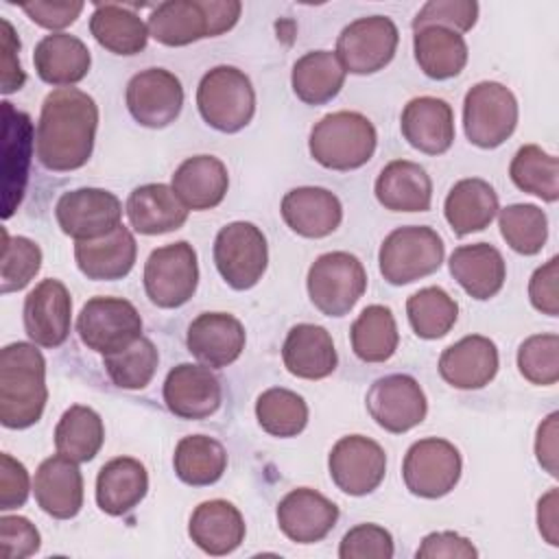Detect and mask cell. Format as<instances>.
<instances>
[{
	"instance_id": "cell-1",
	"label": "cell",
	"mask_w": 559,
	"mask_h": 559,
	"mask_svg": "<svg viewBox=\"0 0 559 559\" xmlns=\"http://www.w3.org/2000/svg\"><path fill=\"white\" fill-rule=\"evenodd\" d=\"M98 127L96 100L76 87L52 90L39 111L35 131V155L52 173L76 170L94 151Z\"/></svg>"
},
{
	"instance_id": "cell-2",
	"label": "cell",
	"mask_w": 559,
	"mask_h": 559,
	"mask_svg": "<svg viewBox=\"0 0 559 559\" xmlns=\"http://www.w3.org/2000/svg\"><path fill=\"white\" fill-rule=\"evenodd\" d=\"M35 343H9L0 352V421L24 430L39 421L46 400V360Z\"/></svg>"
},
{
	"instance_id": "cell-3",
	"label": "cell",
	"mask_w": 559,
	"mask_h": 559,
	"mask_svg": "<svg viewBox=\"0 0 559 559\" xmlns=\"http://www.w3.org/2000/svg\"><path fill=\"white\" fill-rule=\"evenodd\" d=\"M378 144L371 120L358 111H334L323 116L310 131L308 148L317 164L330 170H356L365 166Z\"/></svg>"
},
{
	"instance_id": "cell-4",
	"label": "cell",
	"mask_w": 559,
	"mask_h": 559,
	"mask_svg": "<svg viewBox=\"0 0 559 559\" xmlns=\"http://www.w3.org/2000/svg\"><path fill=\"white\" fill-rule=\"evenodd\" d=\"M201 118L221 133L245 129L255 114V92L249 76L234 66H216L197 87Z\"/></svg>"
},
{
	"instance_id": "cell-5",
	"label": "cell",
	"mask_w": 559,
	"mask_h": 559,
	"mask_svg": "<svg viewBox=\"0 0 559 559\" xmlns=\"http://www.w3.org/2000/svg\"><path fill=\"white\" fill-rule=\"evenodd\" d=\"M443 240L428 225H406L393 229L380 245L378 264L382 277L393 286H404L432 275L443 262Z\"/></svg>"
},
{
	"instance_id": "cell-6",
	"label": "cell",
	"mask_w": 559,
	"mask_h": 559,
	"mask_svg": "<svg viewBox=\"0 0 559 559\" xmlns=\"http://www.w3.org/2000/svg\"><path fill=\"white\" fill-rule=\"evenodd\" d=\"M308 295L312 306L325 317L347 314L367 290L362 262L347 251L319 255L308 269Z\"/></svg>"
},
{
	"instance_id": "cell-7",
	"label": "cell",
	"mask_w": 559,
	"mask_h": 559,
	"mask_svg": "<svg viewBox=\"0 0 559 559\" xmlns=\"http://www.w3.org/2000/svg\"><path fill=\"white\" fill-rule=\"evenodd\" d=\"M518 124V100L498 81H480L465 94L463 129L478 148H496L511 138Z\"/></svg>"
},
{
	"instance_id": "cell-8",
	"label": "cell",
	"mask_w": 559,
	"mask_h": 559,
	"mask_svg": "<svg viewBox=\"0 0 559 559\" xmlns=\"http://www.w3.org/2000/svg\"><path fill=\"white\" fill-rule=\"evenodd\" d=\"M214 264L234 290L253 288L269 264V247L260 227L234 221L221 227L214 238Z\"/></svg>"
},
{
	"instance_id": "cell-9",
	"label": "cell",
	"mask_w": 559,
	"mask_h": 559,
	"mask_svg": "<svg viewBox=\"0 0 559 559\" xmlns=\"http://www.w3.org/2000/svg\"><path fill=\"white\" fill-rule=\"evenodd\" d=\"M144 290L157 308H179L188 304L199 284L197 251L179 240L151 251L144 264Z\"/></svg>"
},
{
	"instance_id": "cell-10",
	"label": "cell",
	"mask_w": 559,
	"mask_h": 559,
	"mask_svg": "<svg viewBox=\"0 0 559 559\" xmlns=\"http://www.w3.org/2000/svg\"><path fill=\"white\" fill-rule=\"evenodd\" d=\"M76 332L87 349L107 356L142 336V317L122 297H92L79 312Z\"/></svg>"
},
{
	"instance_id": "cell-11",
	"label": "cell",
	"mask_w": 559,
	"mask_h": 559,
	"mask_svg": "<svg viewBox=\"0 0 559 559\" xmlns=\"http://www.w3.org/2000/svg\"><path fill=\"white\" fill-rule=\"evenodd\" d=\"M461 469L463 461L454 443L439 437H428L415 441L406 450L402 478L413 496L435 500L448 496L456 487Z\"/></svg>"
},
{
	"instance_id": "cell-12",
	"label": "cell",
	"mask_w": 559,
	"mask_h": 559,
	"mask_svg": "<svg viewBox=\"0 0 559 559\" xmlns=\"http://www.w3.org/2000/svg\"><path fill=\"white\" fill-rule=\"evenodd\" d=\"M400 41L397 26L386 15H369L349 22L338 39L334 55L349 74H373L391 63Z\"/></svg>"
},
{
	"instance_id": "cell-13",
	"label": "cell",
	"mask_w": 559,
	"mask_h": 559,
	"mask_svg": "<svg viewBox=\"0 0 559 559\" xmlns=\"http://www.w3.org/2000/svg\"><path fill=\"white\" fill-rule=\"evenodd\" d=\"M55 216L66 236L74 240H96L120 225L122 203L109 190L76 188L59 197Z\"/></svg>"
},
{
	"instance_id": "cell-14",
	"label": "cell",
	"mask_w": 559,
	"mask_h": 559,
	"mask_svg": "<svg viewBox=\"0 0 559 559\" xmlns=\"http://www.w3.org/2000/svg\"><path fill=\"white\" fill-rule=\"evenodd\" d=\"M371 419L386 432L402 435L426 419V393L413 376L391 373L378 378L365 397Z\"/></svg>"
},
{
	"instance_id": "cell-15",
	"label": "cell",
	"mask_w": 559,
	"mask_h": 559,
	"mask_svg": "<svg viewBox=\"0 0 559 559\" xmlns=\"http://www.w3.org/2000/svg\"><path fill=\"white\" fill-rule=\"evenodd\" d=\"M332 483L349 496H367L386 474V454L380 443L362 435L341 437L328 456Z\"/></svg>"
},
{
	"instance_id": "cell-16",
	"label": "cell",
	"mask_w": 559,
	"mask_h": 559,
	"mask_svg": "<svg viewBox=\"0 0 559 559\" xmlns=\"http://www.w3.org/2000/svg\"><path fill=\"white\" fill-rule=\"evenodd\" d=\"M124 100L138 124L164 129L181 114L183 87L173 72L164 68H148L129 79Z\"/></svg>"
},
{
	"instance_id": "cell-17",
	"label": "cell",
	"mask_w": 559,
	"mask_h": 559,
	"mask_svg": "<svg viewBox=\"0 0 559 559\" xmlns=\"http://www.w3.org/2000/svg\"><path fill=\"white\" fill-rule=\"evenodd\" d=\"M72 323V297L63 282L41 280L24 299V330L31 343L55 349L66 343Z\"/></svg>"
},
{
	"instance_id": "cell-18",
	"label": "cell",
	"mask_w": 559,
	"mask_h": 559,
	"mask_svg": "<svg viewBox=\"0 0 559 559\" xmlns=\"http://www.w3.org/2000/svg\"><path fill=\"white\" fill-rule=\"evenodd\" d=\"M221 400V382L205 365L181 362L164 380V402L175 417L205 419L218 411Z\"/></svg>"
},
{
	"instance_id": "cell-19",
	"label": "cell",
	"mask_w": 559,
	"mask_h": 559,
	"mask_svg": "<svg viewBox=\"0 0 559 559\" xmlns=\"http://www.w3.org/2000/svg\"><path fill=\"white\" fill-rule=\"evenodd\" d=\"M245 328L229 312H201L188 325L190 354L210 369H223L238 360L245 349Z\"/></svg>"
},
{
	"instance_id": "cell-20",
	"label": "cell",
	"mask_w": 559,
	"mask_h": 559,
	"mask_svg": "<svg viewBox=\"0 0 559 559\" xmlns=\"http://www.w3.org/2000/svg\"><path fill=\"white\" fill-rule=\"evenodd\" d=\"M338 520V507L310 487L288 491L277 504L280 531L297 544L321 542Z\"/></svg>"
},
{
	"instance_id": "cell-21",
	"label": "cell",
	"mask_w": 559,
	"mask_h": 559,
	"mask_svg": "<svg viewBox=\"0 0 559 559\" xmlns=\"http://www.w3.org/2000/svg\"><path fill=\"white\" fill-rule=\"evenodd\" d=\"M498 347L483 334H469L445 347L439 356L441 378L463 391L487 386L498 373Z\"/></svg>"
},
{
	"instance_id": "cell-22",
	"label": "cell",
	"mask_w": 559,
	"mask_h": 559,
	"mask_svg": "<svg viewBox=\"0 0 559 559\" xmlns=\"http://www.w3.org/2000/svg\"><path fill=\"white\" fill-rule=\"evenodd\" d=\"M33 493L44 513L57 520L74 518L83 507V476L79 463L59 452L48 456L35 472Z\"/></svg>"
},
{
	"instance_id": "cell-23",
	"label": "cell",
	"mask_w": 559,
	"mask_h": 559,
	"mask_svg": "<svg viewBox=\"0 0 559 559\" xmlns=\"http://www.w3.org/2000/svg\"><path fill=\"white\" fill-rule=\"evenodd\" d=\"M400 129L404 140L426 155H443L454 142V114L443 98L419 96L404 105Z\"/></svg>"
},
{
	"instance_id": "cell-24",
	"label": "cell",
	"mask_w": 559,
	"mask_h": 559,
	"mask_svg": "<svg viewBox=\"0 0 559 559\" xmlns=\"http://www.w3.org/2000/svg\"><path fill=\"white\" fill-rule=\"evenodd\" d=\"M280 212L284 223L304 238H325L343 221L338 197L317 186H301L286 192Z\"/></svg>"
},
{
	"instance_id": "cell-25",
	"label": "cell",
	"mask_w": 559,
	"mask_h": 559,
	"mask_svg": "<svg viewBox=\"0 0 559 559\" xmlns=\"http://www.w3.org/2000/svg\"><path fill=\"white\" fill-rule=\"evenodd\" d=\"M138 245L129 227L118 225L111 234L96 240H76L74 260L87 280L114 282L129 275L135 264Z\"/></svg>"
},
{
	"instance_id": "cell-26",
	"label": "cell",
	"mask_w": 559,
	"mask_h": 559,
	"mask_svg": "<svg viewBox=\"0 0 559 559\" xmlns=\"http://www.w3.org/2000/svg\"><path fill=\"white\" fill-rule=\"evenodd\" d=\"M450 273L459 286L474 299L496 297L507 280L502 253L489 242L461 245L450 255Z\"/></svg>"
},
{
	"instance_id": "cell-27",
	"label": "cell",
	"mask_w": 559,
	"mask_h": 559,
	"mask_svg": "<svg viewBox=\"0 0 559 559\" xmlns=\"http://www.w3.org/2000/svg\"><path fill=\"white\" fill-rule=\"evenodd\" d=\"M282 360L288 373L304 380L328 378L338 362L330 332L314 323H299L290 328L282 345Z\"/></svg>"
},
{
	"instance_id": "cell-28",
	"label": "cell",
	"mask_w": 559,
	"mask_h": 559,
	"mask_svg": "<svg viewBox=\"0 0 559 559\" xmlns=\"http://www.w3.org/2000/svg\"><path fill=\"white\" fill-rule=\"evenodd\" d=\"M33 63L44 83L55 87H72L87 76L92 55L79 37L70 33H50L37 41Z\"/></svg>"
},
{
	"instance_id": "cell-29",
	"label": "cell",
	"mask_w": 559,
	"mask_h": 559,
	"mask_svg": "<svg viewBox=\"0 0 559 559\" xmlns=\"http://www.w3.org/2000/svg\"><path fill=\"white\" fill-rule=\"evenodd\" d=\"M127 218L138 234L157 236L179 229L188 221V207L166 183L138 186L127 199Z\"/></svg>"
},
{
	"instance_id": "cell-30",
	"label": "cell",
	"mask_w": 559,
	"mask_h": 559,
	"mask_svg": "<svg viewBox=\"0 0 559 559\" xmlns=\"http://www.w3.org/2000/svg\"><path fill=\"white\" fill-rule=\"evenodd\" d=\"M247 526L242 513L227 500L201 502L188 524L190 539L207 555L221 557L234 552L245 539Z\"/></svg>"
},
{
	"instance_id": "cell-31",
	"label": "cell",
	"mask_w": 559,
	"mask_h": 559,
	"mask_svg": "<svg viewBox=\"0 0 559 559\" xmlns=\"http://www.w3.org/2000/svg\"><path fill=\"white\" fill-rule=\"evenodd\" d=\"M2 116H4V212L2 216L9 218L20 205L26 177H28V164L33 153V124L31 118L24 111H15L11 103H2Z\"/></svg>"
},
{
	"instance_id": "cell-32",
	"label": "cell",
	"mask_w": 559,
	"mask_h": 559,
	"mask_svg": "<svg viewBox=\"0 0 559 559\" xmlns=\"http://www.w3.org/2000/svg\"><path fill=\"white\" fill-rule=\"evenodd\" d=\"M170 188L188 210L216 207L229 188V175L225 164L214 155H194L179 164L173 175Z\"/></svg>"
},
{
	"instance_id": "cell-33",
	"label": "cell",
	"mask_w": 559,
	"mask_h": 559,
	"mask_svg": "<svg viewBox=\"0 0 559 559\" xmlns=\"http://www.w3.org/2000/svg\"><path fill=\"white\" fill-rule=\"evenodd\" d=\"M373 192L384 210L426 212L432 201V181L419 164L395 159L380 170Z\"/></svg>"
},
{
	"instance_id": "cell-34",
	"label": "cell",
	"mask_w": 559,
	"mask_h": 559,
	"mask_svg": "<svg viewBox=\"0 0 559 559\" xmlns=\"http://www.w3.org/2000/svg\"><path fill=\"white\" fill-rule=\"evenodd\" d=\"M148 491L146 467L133 456H118L105 463L96 476V504L107 515L133 511Z\"/></svg>"
},
{
	"instance_id": "cell-35",
	"label": "cell",
	"mask_w": 559,
	"mask_h": 559,
	"mask_svg": "<svg viewBox=\"0 0 559 559\" xmlns=\"http://www.w3.org/2000/svg\"><path fill=\"white\" fill-rule=\"evenodd\" d=\"M498 194L489 181L469 177L456 181L443 203L448 225L456 236L483 231L498 214Z\"/></svg>"
},
{
	"instance_id": "cell-36",
	"label": "cell",
	"mask_w": 559,
	"mask_h": 559,
	"mask_svg": "<svg viewBox=\"0 0 559 559\" xmlns=\"http://www.w3.org/2000/svg\"><path fill=\"white\" fill-rule=\"evenodd\" d=\"M148 35L164 46H188L212 37L203 0H166L148 15Z\"/></svg>"
},
{
	"instance_id": "cell-37",
	"label": "cell",
	"mask_w": 559,
	"mask_h": 559,
	"mask_svg": "<svg viewBox=\"0 0 559 559\" xmlns=\"http://www.w3.org/2000/svg\"><path fill=\"white\" fill-rule=\"evenodd\" d=\"M90 33L105 50L124 57L142 52L151 37L144 20L131 7L116 2L94 7L90 17Z\"/></svg>"
},
{
	"instance_id": "cell-38",
	"label": "cell",
	"mask_w": 559,
	"mask_h": 559,
	"mask_svg": "<svg viewBox=\"0 0 559 559\" xmlns=\"http://www.w3.org/2000/svg\"><path fill=\"white\" fill-rule=\"evenodd\" d=\"M413 50L419 70L435 81H445L461 74L467 63V44L463 35L443 26H426L415 31Z\"/></svg>"
},
{
	"instance_id": "cell-39",
	"label": "cell",
	"mask_w": 559,
	"mask_h": 559,
	"mask_svg": "<svg viewBox=\"0 0 559 559\" xmlns=\"http://www.w3.org/2000/svg\"><path fill=\"white\" fill-rule=\"evenodd\" d=\"M345 74L332 50H312L295 61L290 85L301 103L317 107L330 103L341 92Z\"/></svg>"
},
{
	"instance_id": "cell-40",
	"label": "cell",
	"mask_w": 559,
	"mask_h": 559,
	"mask_svg": "<svg viewBox=\"0 0 559 559\" xmlns=\"http://www.w3.org/2000/svg\"><path fill=\"white\" fill-rule=\"evenodd\" d=\"M173 467L177 478L186 485H214L227 467V452L223 443L212 437L188 435L175 448Z\"/></svg>"
},
{
	"instance_id": "cell-41",
	"label": "cell",
	"mask_w": 559,
	"mask_h": 559,
	"mask_svg": "<svg viewBox=\"0 0 559 559\" xmlns=\"http://www.w3.org/2000/svg\"><path fill=\"white\" fill-rule=\"evenodd\" d=\"M105 441V426L100 415L90 408L74 404L63 411L61 419L55 428V448L59 454L76 461L87 463L92 461Z\"/></svg>"
},
{
	"instance_id": "cell-42",
	"label": "cell",
	"mask_w": 559,
	"mask_h": 559,
	"mask_svg": "<svg viewBox=\"0 0 559 559\" xmlns=\"http://www.w3.org/2000/svg\"><path fill=\"white\" fill-rule=\"evenodd\" d=\"M352 349L362 362L389 360L400 343L397 323L391 308L373 304L367 306L349 330Z\"/></svg>"
},
{
	"instance_id": "cell-43",
	"label": "cell",
	"mask_w": 559,
	"mask_h": 559,
	"mask_svg": "<svg viewBox=\"0 0 559 559\" xmlns=\"http://www.w3.org/2000/svg\"><path fill=\"white\" fill-rule=\"evenodd\" d=\"M511 181L528 194H535L548 203L559 199V164L557 157L546 153L537 144H524L511 159Z\"/></svg>"
},
{
	"instance_id": "cell-44",
	"label": "cell",
	"mask_w": 559,
	"mask_h": 559,
	"mask_svg": "<svg viewBox=\"0 0 559 559\" xmlns=\"http://www.w3.org/2000/svg\"><path fill=\"white\" fill-rule=\"evenodd\" d=\"M406 314L419 338L435 341L445 336L459 317V304L439 286H426L406 301Z\"/></svg>"
},
{
	"instance_id": "cell-45",
	"label": "cell",
	"mask_w": 559,
	"mask_h": 559,
	"mask_svg": "<svg viewBox=\"0 0 559 559\" xmlns=\"http://www.w3.org/2000/svg\"><path fill=\"white\" fill-rule=\"evenodd\" d=\"M255 417L271 437H297L308 424V404L295 391L273 386L255 400Z\"/></svg>"
},
{
	"instance_id": "cell-46",
	"label": "cell",
	"mask_w": 559,
	"mask_h": 559,
	"mask_svg": "<svg viewBox=\"0 0 559 559\" xmlns=\"http://www.w3.org/2000/svg\"><path fill=\"white\" fill-rule=\"evenodd\" d=\"M500 234L507 245L522 255H535L548 238L546 212L533 203H513L498 210Z\"/></svg>"
},
{
	"instance_id": "cell-47",
	"label": "cell",
	"mask_w": 559,
	"mask_h": 559,
	"mask_svg": "<svg viewBox=\"0 0 559 559\" xmlns=\"http://www.w3.org/2000/svg\"><path fill=\"white\" fill-rule=\"evenodd\" d=\"M159 354L151 338L140 336L129 347L103 356V367L109 380L120 389H144L157 371Z\"/></svg>"
},
{
	"instance_id": "cell-48",
	"label": "cell",
	"mask_w": 559,
	"mask_h": 559,
	"mask_svg": "<svg viewBox=\"0 0 559 559\" xmlns=\"http://www.w3.org/2000/svg\"><path fill=\"white\" fill-rule=\"evenodd\" d=\"M41 269V249L26 236H9L2 227V277L0 290L15 293L31 284Z\"/></svg>"
},
{
	"instance_id": "cell-49",
	"label": "cell",
	"mask_w": 559,
	"mask_h": 559,
	"mask_svg": "<svg viewBox=\"0 0 559 559\" xmlns=\"http://www.w3.org/2000/svg\"><path fill=\"white\" fill-rule=\"evenodd\" d=\"M518 369L531 384H555L559 380V336H528L518 349Z\"/></svg>"
},
{
	"instance_id": "cell-50",
	"label": "cell",
	"mask_w": 559,
	"mask_h": 559,
	"mask_svg": "<svg viewBox=\"0 0 559 559\" xmlns=\"http://www.w3.org/2000/svg\"><path fill=\"white\" fill-rule=\"evenodd\" d=\"M478 20V4L474 0H430L413 17V31L426 26H443L454 33H467Z\"/></svg>"
},
{
	"instance_id": "cell-51",
	"label": "cell",
	"mask_w": 559,
	"mask_h": 559,
	"mask_svg": "<svg viewBox=\"0 0 559 559\" xmlns=\"http://www.w3.org/2000/svg\"><path fill=\"white\" fill-rule=\"evenodd\" d=\"M393 552L391 533L371 522L349 528L338 546L341 559H391Z\"/></svg>"
},
{
	"instance_id": "cell-52",
	"label": "cell",
	"mask_w": 559,
	"mask_h": 559,
	"mask_svg": "<svg viewBox=\"0 0 559 559\" xmlns=\"http://www.w3.org/2000/svg\"><path fill=\"white\" fill-rule=\"evenodd\" d=\"M0 546L4 559H26L39 550L41 537L35 524H31V520L22 515H2Z\"/></svg>"
},
{
	"instance_id": "cell-53",
	"label": "cell",
	"mask_w": 559,
	"mask_h": 559,
	"mask_svg": "<svg viewBox=\"0 0 559 559\" xmlns=\"http://www.w3.org/2000/svg\"><path fill=\"white\" fill-rule=\"evenodd\" d=\"M557 277H559V258L552 255L546 264L535 269L528 282V299L535 310L548 317L559 314V290H557Z\"/></svg>"
},
{
	"instance_id": "cell-54",
	"label": "cell",
	"mask_w": 559,
	"mask_h": 559,
	"mask_svg": "<svg viewBox=\"0 0 559 559\" xmlns=\"http://www.w3.org/2000/svg\"><path fill=\"white\" fill-rule=\"evenodd\" d=\"M31 493V478L26 467L11 454L0 456V509L11 511L26 502Z\"/></svg>"
},
{
	"instance_id": "cell-55",
	"label": "cell",
	"mask_w": 559,
	"mask_h": 559,
	"mask_svg": "<svg viewBox=\"0 0 559 559\" xmlns=\"http://www.w3.org/2000/svg\"><path fill=\"white\" fill-rule=\"evenodd\" d=\"M417 559H474L478 557V550L474 548V544L454 533V531H437V533H430L421 539L417 552H415Z\"/></svg>"
},
{
	"instance_id": "cell-56",
	"label": "cell",
	"mask_w": 559,
	"mask_h": 559,
	"mask_svg": "<svg viewBox=\"0 0 559 559\" xmlns=\"http://www.w3.org/2000/svg\"><path fill=\"white\" fill-rule=\"evenodd\" d=\"M22 11L37 24L48 31H61L81 15L83 2L81 0H63V2H26L22 4Z\"/></svg>"
},
{
	"instance_id": "cell-57",
	"label": "cell",
	"mask_w": 559,
	"mask_h": 559,
	"mask_svg": "<svg viewBox=\"0 0 559 559\" xmlns=\"http://www.w3.org/2000/svg\"><path fill=\"white\" fill-rule=\"evenodd\" d=\"M0 48H2V94H11V92H17L24 81H26V74L20 66V59H17V52H20V39L11 26V22L7 17H2V41H0Z\"/></svg>"
},
{
	"instance_id": "cell-58",
	"label": "cell",
	"mask_w": 559,
	"mask_h": 559,
	"mask_svg": "<svg viewBox=\"0 0 559 559\" xmlns=\"http://www.w3.org/2000/svg\"><path fill=\"white\" fill-rule=\"evenodd\" d=\"M557 419L559 413H550L537 428L535 454L537 463L550 474L557 476Z\"/></svg>"
},
{
	"instance_id": "cell-59",
	"label": "cell",
	"mask_w": 559,
	"mask_h": 559,
	"mask_svg": "<svg viewBox=\"0 0 559 559\" xmlns=\"http://www.w3.org/2000/svg\"><path fill=\"white\" fill-rule=\"evenodd\" d=\"M212 37H218L236 26L242 4L238 0H203Z\"/></svg>"
},
{
	"instance_id": "cell-60",
	"label": "cell",
	"mask_w": 559,
	"mask_h": 559,
	"mask_svg": "<svg viewBox=\"0 0 559 559\" xmlns=\"http://www.w3.org/2000/svg\"><path fill=\"white\" fill-rule=\"evenodd\" d=\"M557 489L544 493L537 502V526L542 537L550 546H559V515H557Z\"/></svg>"
}]
</instances>
